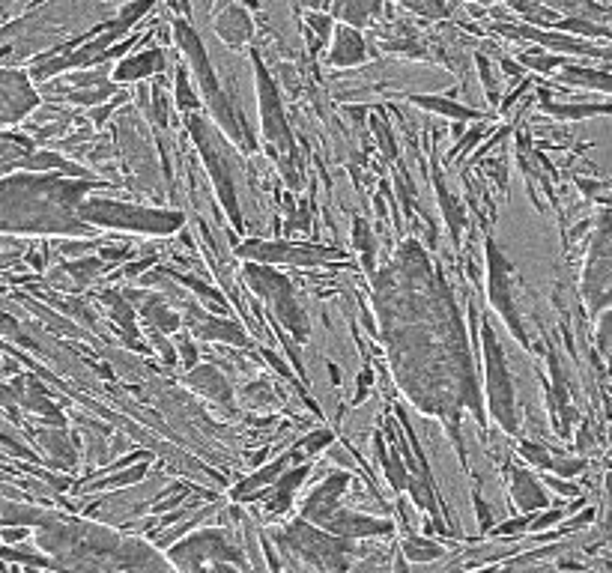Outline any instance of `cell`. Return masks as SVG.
Segmentation results:
<instances>
[{
  "label": "cell",
  "instance_id": "7",
  "mask_svg": "<svg viewBox=\"0 0 612 573\" xmlns=\"http://www.w3.org/2000/svg\"><path fill=\"white\" fill-rule=\"evenodd\" d=\"M254 69H257V96H260L263 138L269 144L272 159L281 165V174L290 180V186H299V177H296V147H293V135H290L287 117H284V102L278 96V87H275L272 75L260 63L257 51H254Z\"/></svg>",
  "mask_w": 612,
  "mask_h": 573
},
{
  "label": "cell",
  "instance_id": "38",
  "mask_svg": "<svg viewBox=\"0 0 612 573\" xmlns=\"http://www.w3.org/2000/svg\"><path fill=\"white\" fill-rule=\"evenodd\" d=\"M556 30H559V33H583V36H604V39H612L610 27L595 24V21H589V18H562V21L556 24Z\"/></svg>",
  "mask_w": 612,
  "mask_h": 573
},
{
  "label": "cell",
  "instance_id": "39",
  "mask_svg": "<svg viewBox=\"0 0 612 573\" xmlns=\"http://www.w3.org/2000/svg\"><path fill=\"white\" fill-rule=\"evenodd\" d=\"M353 242H356V248H362L365 266H368V269H374V251H377V242H374L371 227H368V221H365V218H356V224H353Z\"/></svg>",
  "mask_w": 612,
  "mask_h": 573
},
{
  "label": "cell",
  "instance_id": "57",
  "mask_svg": "<svg viewBox=\"0 0 612 573\" xmlns=\"http://www.w3.org/2000/svg\"><path fill=\"white\" fill-rule=\"evenodd\" d=\"M478 138H481V129H475L472 135H466V138H463V141H460V144H457V147L451 150V159H454V156H463V153H466V150H469V147H472V144L478 141Z\"/></svg>",
  "mask_w": 612,
  "mask_h": 573
},
{
  "label": "cell",
  "instance_id": "29",
  "mask_svg": "<svg viewBox=\"0 0 612 573\" xmlns=\"http://www.w3.org/2000/svg\"><path fill=\"white\" fill-rule=\"evenodd\" d=\"M559 78L565 84H577V87L612 93V72H598V69H586V66H565V72Z\"/></svg>",
  "mask_w": 612,
  "mask_h": 573
},
{
  "label": "cell",
  "instance_id": "55",
  "mask_svg": "<svg viewBox=\"0 0 612 573\" xmlns=\"http://www.w3.org/2000/svg\"><path fill=\"white\" fill-rule=\"evenodd\" d=\"M90 248H96V242H87V245H81V242H63V245H60V254H66V257L72 254V257H75V254L90 251Z\"/></svg>",
  "mask_w": 612,
  "mask_h": 573
},
{
  "label": "cell",
  "instance_id": "61",
  "mask_svg": "<svg viewBox=\"0 0 612 573\" xmlns=\"http://www.w3.org/2000/svg\"><path fill=\"white\" fill-rule=\"evenodd\" d=\"M177 6H180L183 15H192V0H177Z\"/></svg>",
  "mask_w": 612,
  "mask_h": 573
},
{
  "label": "cell",
  "instance_id": "19",
  "mask_svg": "<svg viewBox=\"0 0 612 573\" xmlns=\"http://www.w3.org/2000/svg\"><path fill=\"white\" fill-rule=\"evenodd\" d=\"M162 63H165V51H162V48H147V51H141V54H132V57H126V60H120V63L111 69V81L129 84V81L150 78V75L162 72Z\"/></svg>",
  "mask_w": 612,
  "mask_h": 573
},
{
  "label": "cell",
  "instance_id": "35",
  "mask_svg": "<svg viewBox=\"0 0 612 573\" xmlns=\"http://www.w3.org/2000/svg\"><path fill=\"white\" fill-rule=\"evenodd\" d=\"M102 269H105L102 260H75V263H63V266H60V275H69V278H72V290H81V287H87L90 278L99 275Z\"/></svg>",
  "mask_w": 612,
  "mask_h": 573
},
{
  "label": "cell",
  "instance_id": "11",
  "mask_svg": "<svg viewBox=\"0 0 612 573\" xmlns=\"http://www.w3.org/2000/svg\"><path fill=\"white\" fill-rule=\"evenodd\" d=\"M583 299L592 314H604L612 305V209L598 215V230L583 272Z\"/></svg>",
  "mask_w": 612,
  "mask_h": 573
},
{
  "label": "cell",
  "instance_id": "48",
  "mask_svg": "<svg viewBox=\"0 0 612 573\" xmlns=\"http://www.w3.org/2000/svg\"><path fill=\"white\" fill-rule=\"evenodd\" d=\"M520 454H523L526 460H532L535 466H541V469H553V463H556L544 448H538V445H532V442H523V445H520Z\"/></svg>",
  "mask_w": 612,
  "mask_h": 573
},
{
  "label": "cell",
  "instance_id": "22",
  "mask_svg": "<svg viewBox=\"0 0 612 573\" xmlns=\"http://www.w3.org/2000/svg\"><path fill=\"white\" fill-rule=\"evenodd\" d=\"M550 374H553V388H550V406H553V418L559 427V436H571V421H574V406L568 397V385L562 377V368L556 362V356H550Z\"/></svg>",
  "mask_w": 612,
  "mask_h": 573
},
{
  "label": "cell",
  "instance_id": "16",
  "mask_svg": "<svg viewBox=\"0 0 612 573\" xmlns=\"http://www.w3.org/2000/svg\"><path fill=\"white\" fill-rule=\"evenodd\" d=\"M0 108H3L6 126L24 120L33 108H39V93L30 87V75H24L18 69L0 72Z\"/></svg>",
  "mask_w": 612,
  "mask_h": 573
},
{
  "label": "cell",
  "instance_id": "33",
  "mask_svg": "<svg viewBox=\"0 0 612 573\" xmlns=\"http://www.w3.org/2000/svg\"><path fill=\"white\" fill-rule=\"evenodd\" d=\"M305 475H308V466H299V469H293V472H287L281 481H278V487H275V496H272V502H269V508L272 511H284L287 505H290V499H293V493H296V487L305 481Z\"/></svg>",
  "mask_w": 612,
  "mask_h": 573
},
{
  "label": "cell",
  "instance_id": "44",
  "mask_svg": "<svg viewBox=\"0 0 612 573\" xmlns=\"http://www.w3.org/2000/svg\"><path fill=\"white\" fill-rule=\"evenodd\" d=\"M475 63H478V75H481V84H484V90H487V99L496 105L499 102V87H496V75H493V63L484 57V54H478L475 57Z\"/></svg>",
  "mask_w": 612,
  "mask_h": 573
},
{
  "label": "cell",
  "instance_id": "6",
  "mask_svg": "<svg viewBox=\"0 0 612 573\" xmlns=\"http://www.w3.org/2000/svg\"><path fill=\"white\" fill-rule=\"evenodd\" d=\"M81 218L90 227H117V230H135V233H174L177 227H183V215L180 212H168V209H147V206H135V203H117V200H84L81 203Z\"/></svg>",
  "mask_w": 612,
  "mask_h": 573
},
{
  "label": "cell",
  "instance_id": "50",
  "mask_svg": "<svg viewBox=\"0 0 612 573\" xmlns=\"http://www.w3.org/2000/svg\"><path fill=\"white\" fill-rule=\"evenodd\" d=\"M177 344H180V359H183V365L192 371V368L198 365V347L189 341V335H177Z\"/></svg>",
  "mask_w": 612,
  "mask_h": 573
},
{
  "label": "cell",
  "instance_id": "63",
  "mask_svg": "<svg viewBox=\"0 0 612 573\" xmlns=\"http://www.w3.org/2000/svg\"><path fill=\"white\" fill-rule=\"evenodd\" d=\"M478 3H490V0H478Z\"/></svg>",
  "mask_w": 612,
  "mask_h": 573
},
{
  "label": "cell",
  "instance_id": "9",
  "mask_svg": "<svg viewBox=\"0 0 612 573\" xmlns=\"http://www.w3.org/2000/svg\"><path fill=\"white\" fill-rule=\"evenodd\" d=\"M481 341H484V368H487V406L505 433H520V415H517L511 371L505 365V353L496 341V332L487 320L481 323Z\"/></svg>",
  "mask_w": 612,
  "mask_h": 573
},
{
  "label": "cell",
  "instance_id": "5",
  "mask_svg": "<svg viewBox=\"0 0 612 573\" xmlns=\"http://www.w3.org/2000/svg\"><path fill=\"white\" fill-rule=\"evenodd\" d=\"M350 484V475L344 472H335L329 475L311 496H308V505H305V520H314L320 523L323 529H329L332 535H389L392 526L389 523H380V520H371V517H362V514H350V511H341L338 508V499L344 493V487Z\"/></svg>",
  "mask_w": 612,
  "mask_h": 573
},
{
  "label": "cell",
  "instance_id": "56",
  "mask_svg": "<svg viewBox=\"0 0 612 573\" xmlns=\"http://www.w3.org/2000/svg\"><path fill=\"white\" fill-rule=\"evenodd\" d=\"M263 359H266V362H269V365H272V368H275V371H278L281 377L293 380V377H290V368H287V365H284V362H281V359H278V356H275L272 350H263Z\"/></svg>",
  "mask_w": 612,
  "mask_h": 573
},
{
  "label": "cell",
  "instance_id": "10",
  "mask_svg": "<svg viewBox=\"0 0 612 573\" xmlns=\"http://www.w3.org/2000/svg\"><path fill=\"white\" fill-rule=\"evenodd\" d=\"M192 138L198 141V150L204 156L206 171L215 183L218 191V200L221 206L227 209V218L233 221V227H242V209H239V197H236V183H233V162H230V153L224 147V141L212 132V126L206 123L204 117H192L186 120Z\"/></svg>",
  "mask_w": 612,
  "mask_h": 573
},
{
  "label": "cell",
  "instance_id": "30",
  "mask_svg": "<svg viewBox=\"0 0 612 573\" xmlns=\"http://www.w3.org/2000/svg\"><path fill=\"white\" fill-rule=\"evenodd\" d=\"M36 439L42 442V448L54 457V463L72 469L75 466V448L69 442V436L63 430H48V433H36Z\"/></svg>",
  "mask_w": 612,
  "mask_h": 573
},
{
  "label": "cell",
  "instance_id": "46",
  "mask_svg": "<svg viewBox=\"0 0 612 573\" xmlns=\"http://www.w3.org/2000/svg\"><path fill=\"white\" fill-rule=\"evenodd\" d=\"M404 553L409 559H436V556H442V550L436 544H430V541H407Z\"/></svg>",
  "mask_w": 612,
  "mask_h": 573
},
{
  "label": "cell",
  "instance_id": "26",
  "mask_svg": "<svg viewBox=\"0 0 612 573\" xmlns=\"http://www.w3.org/2000/svg\"><path fill=\"white\" fill-rule=\"evenodd\" d=\"M335 15L350 27H368L374 18L383 15V0H338Z\"/></svg>",
  "mask_w": 612,
  "mask_h": 573
},
{
  "label": "cell",
  "instance_id": "60",
  "mask_svg": "<svg viewBox=\"0 0 612 573\" xmlns=\"http://www.w3.org/2000/svg\"><path fill=\"white\" fill-rule=\"evenodd\" d=\"M559 517H562V514H559V511H553V514H547V517H541V520L535 523V529H547V526H553V523H556Z\"/></svg>",
  "mask_w": 612,
  "mask_h": 573
},
{
  "label": "cell",
  "instance_id": "23",
  "mask_svg": "<svg viewBox=\"0 0 612 573\" xmlns=\"http://www.w3.org/2000/svg\"><path fill=\"white\" fill-rule=\"evenodd\" d=\"M511 493H514V502L523 511H535V508H547L550 505L547 493L538 487V481L526 469H514L511 472Z\"/></svg>",
  "mask_w": 612,
  "mask_h": 573
},
{
  "label": "cell",
  "instance_id": "15",
  "mask_svg": "<svg viewBox=\"0 0 612 573\" xmlns=\"http://www.w3.org/2000/svg\"><path fill=\"white\" fill-rule=\"evenodd\" d=\"M496 33H505V36H514V39H529L547 51H556V54H580V57H601V60H612V48H601V45H592L586 39H574L568 33H559V30H541L535 24H493Z\"/></svg>",
  "mask_w": 612,
  "mask_h": 573
},
{
  "label": "cell",
  "instance_id": "32",
  "mask_svg": "<svg viewBox=\"0 0 612 573\" xmlns=\"http://www.w3.org/2000/svg\"><path fill=\"white\" fill-rule=\"evenodd\" d=\"M102 299H105V305L111 308V317L123 326L126 341H129L132 347H138V344H135V335H138V329H135V311L129 308L126 296H120V293H105Z\"/></svg>",
  "mask_w": 612,
  "mask_h": 573
},
{
  "label": "cell",
  "instance_id": "40",
  "mask_svg": "<svg viewBox=\"0 0 612 573\" xmlns=\"http://www.w3.org/2000/svg\"><path fill=\"white\" fill-rule=\"evenodd\" d=\"M436 194H439V203H442V209H445L448 227H451V233H454V239H457L460 230H463V209H460L457 203H451V197H448V191H445V186H442L439 177H436Z\"/></svg>",
  "mask_w": 612,
  "mask_h": 573
},
{
  "label": "cell",
  "instance_id": "13",
  "mask_svg": "<svg viewBox=\"0 0 612 573\" xmlns=\"http://www.w3.org/2000/svg\"><path fill=\"white\" fill-rule=\"evenodd\" d=\"M239 257H248L251 263H293V266H320L347 260L338 248H320V245H293L287 239L281 242H245L236 248Z\"/></svg>",
  "mask_w": 612,
  "mask_h": 573
},
{
  "label": "cell",
  "instance_id": "2",
  "mask_svg": "<svg viewBox=\"0 0 612 573\" xmlns=\"http://www.w3.org/2000/svg\"><path fill=\"white\" fill-rule=\"evenodd\" d=\"M3 511L21 514L36 526L39 547L54 556V568L63 573H168L165 562L141 541L120 538L102 526L66 520L42 511H18L12 502Z\"/></svg>",
  "mask_w": 612,
  "mask_h": 573
},
{
  "label": "cell",
  "instance_id": "41",
  "mask_svg": "<svg viewBox=\"0 0 612 573\" xmlns=\"http://www.w3.org/2000/svg\"><path fill=\"white\" fill-rule=\"evenodd\" d=\"M520 63H523V69H532V72H550V69H559V66H571L559 54H523Z\"/></svg>",
  "mask_w": 612,
  "mask_h": 573
},
{
  "label": "cell",
  "instance_id": "18",
  "mask_svg": "<svg viewBox=\"0 0 612 573\" xmlns=\"http://www.w3.org/2000/svg\"><path fill=\"white\" fill-rule=\"evenodd\" d=\"M368 60V45L362 39V33L350 24H335V48L329 51V63L332 66H359Z\"/></svg>",
  "mask_w": 612,
  "mask_h": 573
},
{
  "label": "cell",
  "instance_id": "62",
  "mask_svg": "<svg viewBox=\"0 0 612 573\" xmlns=\"http://www.w3.org/2000/svg\"><path fill=\"white\" fill-rule=\"evenodd\" d=\"M302 3H305V6H317L320 0H302Z\"/></svg>",
  "mask_w": 612,
  "mask_h": 573
},
{
  "label": "cell",
  "instance_id": "25",
  "mask_svg": "<svg viewBox=\"0 0 612 573\" xmlns=\"http://www.w3.org/2000/svg\"><path fill=\"white\" fill-rule=\"evenodd\" d=\"M129 296H138V299H144V293H129ZM141 314H144V320L150 323V329H159L162 335H174V332H180V317L159 299V296H147L144 299V308H141Z\"/></svg>",
  "mask_w": 612,
  "mask_h": 573
},
{
  "label": "cell",
  "instance_id": "3",
  "mask_svg": "<svg viewBox=\"0 0 612 573\" xmlns=\"http://www.w3.org/2000/svg\"><path fill=\"white\" fill-rule=\"evenodd\" d=\"M99 180H69L63 174H6L0 189V230L39 236H93L81 218V203Z\"/></svg>",
  "mask_w": 612,
  "mask_h": 573
},
{
  "label": "cell",
  "instance_id": "53",
  "mask_svg": "<svg viewBox=\"0 0 612 573\" xmlns=\"http://www.w3.org/2000/svg\"><path fill=\"white\" fill-rule=\"evenodd\" d=\"M374 132H377V138L383 141L386 156H389V159H395V156H398V147H395V138H392L389 126H386V120H383V123H380V120H374Z\"/></svg>",
  "mask_w": 612,
  "mask_h": 573
},
{
  "label": "cell",
  "instance_id": "51",
  "mask_svg": "<svg viewBox=\"0 0 612 573\" xmlns=\"http://www.w3.org/2000/svg\"><path fill=\"white\" fill-rule=\"evenodd\" d=\"M598 347H601L604 353H610V350H612V308H610V311H604V314H601V329H598Z\"/></svg>",
  "mask_w": 612,
  "mask_h": 573
},
{
  "label": "cell",
  "instance_id": "45",
  "mask_svg": "<svg viewBox=\"0 0 612 573\" xmlns=\"http://www.w3.org/2000/svg\"><path fill=\"white\" fill-rule=\"evenodd\" d=\"M153 3H156V0H135V3H129V6H123L117 18H120V21H123L129 30H132V27L138 24V18H141L144 12H150V9H153Z\"/></svg>",
  "mask_w": 612,
  "mask_h": 573
},
{
  "label": "cell",
  "instance_id": "43",
  "mask_svg": "<svg viewBox=\"0 0 612 573\" xmlns=\"http://www.w3.org/2000/svg\"><path fill=\"white\" fill-rule=\"evenodd\" d=\"M398 3H404L407 9L424 15V18H445L448 15V3L445 0H398Z\"/></svg>",
  "mask_w": 612,
  "mask_h": 573
},
{
  "label": "cell",
  "instance_id": "8",
  "mask_svg": "<svg viewBox=\"0 0 612 573\" xmlns=\"http://www.w3.org/2000/svg\"><path fill=\"white\" fill-rule=\"evenodd\" d=\"M242 272H245L248 287H251L257 296H263V299L269 302V308L275 311V317L290 329V335H293L296 341H308L311 323H308V314L302 311V305H299V299H296L293 284H290L284 275H278L275 269H269L266 263H245Z\"/></svg>",
  "mask_w": 612,
  "mask_h": 573
},
{
  "label": "cell",
  "instance_id": "34",
  "mask_svg": "<svg viewBox=\"0 0 612 573\" xmlns=\"http://www.w3.org/2000/svg\"><path fill=\"white\" fill-rule=\"evenodd\" d=\"M0 156H3V168L18 165L21 159L33 156V141L24 138V135H12V132H6V135H3V144H0Z\"/></svg>",
  "mask_w": 612,
  "mask_h": 573
},
{
  "label": "cell",
  "instance_id": "58",
  "mask_svg": "<svg viewBox=\"0 0 612 573\" xmlns=\"http://www.w3.org/2000/svg\"><path fill=\"white\" fill-rule=\"evenodd\" d=\"M475 514H478L481 529H490V523H493V520H490V508H487L484 499H478V496H475Z\"/></svg>",
  "mask_w": 612,
  "mask_h": 573
},
{
  "label": "cell",
  "instance_id": "24",
  "mask_svg": "<svg viewBox=\"0 0 612 573\" xmlns=\"http://www.w3.org/2000/svg\"><path fill=\"white\" fill-rule=\"evenodd\" d=\"M189 385L198 388V391H204L209 400H215V403H221V406H230V403H233L230 382L224 380L215 368H209V365L189 371Z\"/></svg>",
  "mask_w": 612,
  "mask_h": 573
},
{
  "label": "cell",
  "instance_id": "28",
  "mask_svg": "<svg viewBox=\"0 0 612 573\" xmlns=\"http://www.w3.org/2000/svg\"><path fill=\"white\" fill-rule=\"evenodd\" d=\"M541 105L547 114H553L559 120H589L598 114H612V105H559V102H550L547 90H541Z\"/></svg>",
  "mask_w": 612,
  "mask_h": 573
},
{
  "label": "cell",
  "instance_id": "27",
  "mask_svg": "<svg viewBox=\"0 0 612 573\" xmlns=\"http://www.w3.org/2000/svg\"><path fill=\"white\" fill-rule=\"evenodd\" d=\"M409 99L415 105H421L427 111H436L442 117H451V120H484L478 111H472V108H466V105H460L454 99H445V96H409Z\"/></svg>",
  "mask_w": 612,
  "mask_h": 573
},
{
  "label": "cell",
  "instance_id": "36",
  "mask_svg": "<svg viewBox=\"0 0 612 573\" xmlns=\"http://www.w3.org/2000/svg\"><path fill=\"white\" fill-rule=\"evenodd\" d=\"M108 96H120L117 93V81L102 84V87H90V90H69V93H63V99H69L72 105H93V108H99Z\"/></svg>",
  "mask_w": 612,
  "mask_h": 573
},
{
  "label": "cell",
  "instance_id": "54",
  "mask_svg": "<svg viewBox=\"0 0 612 573\" xmlns=\"http://www.w3.org/2000/svg\"><path fill=\"white\" fill-rule=\"evenodd\" d=\"M583 460H556L553 463V472H559L562 478H574L577 472H583Z\"/></svg>",
  "mask_w": 612,
  "mask_h": 573
},
{
  "label": "cell",
  "instance_id": "49",
  "mask_svg": "<svg viewBox=\"0 0 612 573\" xmlns=\"http://www.w3.org/2000/svg\"><path fill=\"white\" fill-rule=\"evenodd\" d=\"M308 24H311V30H314L323 42L335 33V21H332L329 15H323V12H311V15H308Z\"/></svg>",
  "mask_w": 612,
  "mask_h": 573
},
{
  "label": "cell",
  "instance_id": "12",
  "mask_svg": "<svg viewBox=\"0 0 612 573\" xmlns=\"http://www.w3.org/2000/svg\"><path fill=\"white\" fill-rule=\"evenodd\" d=\"M278 541L287 547H296L299 556H305L314 568L320 573H344L350 565V556H353V544L347 541H335V538H326L320 532H314L311 526L305 523H293L287 532L278 535Z\"/></svg>",
  "mask_w": 612,
  "mask_h": 573
},
{
  "label": "cell",
  "instance_id": "21",
  "mask_svg": "<svg viewBox=\"0 0 612 573\" xmlns=\"http://www.w3.org/2000/svg\"><path fill=\"white\" fill-rule=\"evenodd\" d=\"M192 317L198 320V323H195V335H198V338H204V341H224V344H236V347H248V338H245V332H242L239 323L206 317L198 308H192Z\"/></svg>",
  "mask_w": 612,
  "mask_h": 573
},
{
  "label": "cell",
  "instance_id": "1",
  "mask_svg": "<svg viewBox=\"0 0 612 573\" xmlns=\"http://www.w3.org/2000/svg\"><path fill=\"white\" fill-rule=\"evenodd\" d=\"M374 305L401 391L421 412L445 421L466 460L460 412L469 409L484 424L478 377L454 293L415 239L374 275Z\"/></svg>",
  "mask_w": 612,
  "mask_h": 573
},
{
  "label": "cell",
  "instance_id": "20",
  "mask_svg": "<svg viewBox=\"0 0 612 573\" xmlns=\"http://www.w3.org/2000/svg\"><path fill=\"white\" fill-rule=\"evenodd\" d=\"M215 33L230 45V48H239L248 42L251 36V18L242 6L236 3H227L218 15H215Z\"/></svg>",
  "mask_w": 612,
  "mask_h": 573
},
{
  "label": "cell",
  "instance_id": "31",
  "mask_svg": "<svg viewBox=\"0 0 612 573\" xmlns=\"http://www.w3.org/2000/svg\"><path fill=\"white\" fill-rule=\"evenodd\" d=\"M287 463H290V454H284V457H278L275 463L263 466V469H260V472H254L248 481H242V484L233 490V496H236V499H245V496H251L254 490H260V487H266V484L278 481V475L287 469Z\"/></svg>",
  "mask_w": 612,
  "mask_h": 573
},
{
  "label": "cell",
  "instance_id": "47",
  "mask_svg": "<svg viewBox=\"0 0 612 573\" xmlns=\"http://www.w3.org/2000/svg\"><path fill=\"white\" fill-rule=\"evenodd\" d=\"M335 442V433L332 430H320V433H314V436H308V439H302L299 442V448L302 451H308V454H320L326 445H332Z\"/></svg>",
  "mask_w": 612,
  "mask_h": 573
},
{
  "label": "cell",
  "instance_id": "37",
  "mask_svg": "<svg viewBox=\"0 0 612 573\" xmlns=\"http://www.w3.org/2000/svg\"><path fill=\"white\" fill-rule=\"evenodd\" d=\"M198 105H201V99H198V93L189 84V69L180 63L177 66V108L192 114V111H198Z\"/></svg>",
  "mask_w": 612,
  "mask_h": 573
},
{
  "label": "cell",
  "instance_id": "59",
  "mask_svg": "<svg viewBox=\"0 0 612 573\" xmlns=\"http://www.w3.org/2000/svg\"><path fill=\"white\" fill-rule=\"evenodd\" d=\"M123 257H129V248H126V245H123V248H102V260L117 263V260H123Z\"/></svg>",
  "mask_w": 612,
  "mask_h": 573
},
{
  "label": "cell",
  "instance_id": "4",
  "mask_svg": "<svg viewBox=\"0 0 612 573\" xmlns=\"http://www.w3.org/2000/svg\"><path fill=\"white\" fill-rule=\"evenodd\" d=\"M174 33H177V45L183 48L186 60L192 63L195 78L201 81V90H204L206 102H209V108H212L218 126L227 132V138H230L233 144H239L242 150H254L257 141H254V135H251V129L245 126L242 114H236L233 102L224 96V90H221V84H218V78H215V72H212V63H209V57H206L201 36L192 30V24H189L186 18H177V21H174Z\"/></svg>",
  "mask_w": 612,
  "mask_h": 573
},
{
  "label": "cell",
  "instance_id": "52",
  "mask_svg": "<svg viewBox=\"0 0 612 573\" xmlns=\"http://www.w3.org/2000/svg\"><path fill=\"white\" fill-rule=\"evenodd\" d=\"M126 102V93H120V96H114L108 105H99V108H93V114H90V120H93V126H102L108 117H111V111L117 108V105H123Z\"/></svg>",
  "mask_w": 612,
  "mask_h": 573
},
{
  "label": "cell",
  "instance_id": "17",
  "mask_svg": "<svg viewBox=\"0 0 612 573\" xmlns=\"http://www.w3.org/2000/svg\"><path fill=\"white\" fill-rule=\"evenodd\" d=\"M3 391H9L12 397H18V403L24 406V409H30V412H36L39 418H45V421H51L54 427H66V415L51 403V397H48V391H45V385L39 380H33V377H18L15 382H6L3 385Z\"/></svg>",
  "mask_w": 612,
  "mask_h": 573
},
{
  "label": "cell",
  "instance_id": "42",
  "mask_svg": "<svg viewBox=\"0 0 612 573\" xmlns=\"http://www.w3.org/2000/svg\"><path fill=\"white\" fill-rule=\"evenodd\" d=\"M144 475H147V460H144L141 466L129 469V472H117V475H111V478H105V481H96V484H90V487H93V490H96V487H129V484L141 481Z\"/></svg>",
  "mask_w": 612,
  "mask_h": 573
},
{
  "label": "cell",
  "instance_id": "14",
  "mask_svg": "<svg viewBox=\"0 0 612 573\" xmlns=\"http://www.w3.org/2000/svg\"><path fill=\"white\" fill-rule=\"evenodd\" d=\"M487 263H490V287H487V293H490L493 308L505 317V323L511 326L514 338L520 344H529V335H526V329H523V323L517 317V305H514V296H511V263L505 260V254L496 248L493 239H487Z\"/></svg>",
  "mask_w": 612,
  "mask_h": 573
}]
</instances>
